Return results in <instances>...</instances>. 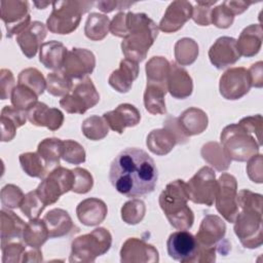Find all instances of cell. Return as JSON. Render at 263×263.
I'll use <instances>...</instances> for the list:
<instances>
[{
  "mask_svg": "<svg viewBox=\"0 0 263 263\" xmlns=\"http://www.w3.org/2000/svg\"><path fill=\"white\" fill-rule=\"evenodd\" d=\"M158 170L154 160L140 148H126L113 159L109 170L112 186L126 197H140L154 191Z\"/></svg>",
  "mask_w": 263,
  "mask_h": 263,
  "instance_id": "6da1fadb",
  "label": "cell"
},
{
  "mask_svg": "<svg viewBox=\"0 0 263 263\" xmlns=\"http://www.w3.org/2000/svg\"><path fill=\"white\" fill-rule=\"evenodd\" d=\"M262 116L243 117L238 123L225 126L221 133V146L227 156L234 161H247L258 154L262 145Z\"/></svg>",
  "mask_w": 263,
  "mask_h": 263,
  "instance_id": "7a4b0ae2",
  "label": "cell"
},
{
  "mask_svg": "<svg viewBox=\"0 0 263 263\" xmlns=\"http://www.w3.org/2000/svg\"><path fill=\"white\" fill-rule=\"evenodd\" d=\"M238 214L234 220V233L240 243L248 249L262 246V195L249 189L237 192Z\"/></svg>",
  "mask_w": 263,
  "mask_h": 263,
  "instance_id": "3957f363",
  "label": "cell"
},
{
  "mask_svg": "<svg viewBox=\"0 0 263 263\" xmlns=\"http://www.w3.org/2000/svg\"><path fill=\"white\" fill-rule=\"evenodd\" d=\"M127 35L121 42V50L125 59L142 62L149 48L158 36V26L146 13L126 12Z\"/></svg>",
  "mask_w": 263,
  "mask_h": 263,
  "instance_id": "277c9868",
  "label": "cell"
},
{
  "mask_svg": "<svg viewBox=\"0 0 263 263\" xmlns=\"http://www.w3.org/2000/svg\"><path fill=\"white\" fill-rule=\"evenodd\" d=\"M186 182L178 179L168 183L159 195V205L170 224L177 230H188L194 222V214L188 205Z\"/></svg>",
  "mask_w": 263,
  "mask_h": 263,
  "instance_id": "5b68a950",
  "label": "cell"
},
{
  "mask_svg": "<svg viewBox=\"0 0 263 263\" xmlns=\"http://www.w3.org/2000/svg\"><path fill=\"white\" fill-rule=\"evenodd\" d=\"M95 4L93 1L52 2V11L46 20V28L53 34H70L78 28L82 14Z\"/></svg>",
  "mask_w": 263,
  "mask_h": 263,
  "instance_id": "8992f818",
  "label": "cell"
},
{
  "mask_svg": "<svg viewBox=\"0 0 263 263\" xmlns=\"http://www.w3.org/2000/svg\"><path fill=\"white\" fill-rule=\"evenodd\" d=\"M112 245V235L104 227L93 229L91 232L76 237L71 245L70 262L89 263L97 257L106 254Z\"/></svg>",
  "mask_w": 263,
  "mask_h": 263,
  "instance_id": "52a82bcc",
  "label": "cell"
},
{
  "mask_svg": "<svg viewBox=\"0 0 263 263\" xmlns=\"http://www.w3.org/2000/svg\"><path fill=\"white\" fill-rule=\"evenodd\" d=\"M73 184L74 174L72 170L59 165L41 181L36 192L47 206L55 203L63 194L71 191Z\"/></svg>",
  "mask_w": 263,
  "mask_h": 263,
  "instance_id": "ba28073f",
  "label": "cell"
},
{
  "mask_svg": "<svg viewBox=\"0 0 263 263\" xmlns=\"http://www.w3.org/2000/svg\"><path fill=\"white\" fill-rule=\"evenodd\" d=\"M100 102V95L88 77L81 79L60 100V106L69 114H83Z\"/></svg>",
  "mask_w": 263,
  "mask_h": 263,
  "instance_id": "9c48e42d",
  "label": "cell"
},
{
  "mask_svg": "<svg viewBox=\"0 0 263 263\" xmlns=\"http://www.w3.org/2000/svg\"><path fill=\"white\" fill-rule=\"evenodd\" d=\"M186 186L189 200L197 204L213 205L217 192V180L212 167L205 165L199 168Z\"/></svg>",
  "mask_w": 263,
  "mask_h": 263,
  "instance_id": "30bf717a",
  "label": "cell"
},
{
  "mask_svg": "<svg viewBox=\"0 0 263 263\" xmlns=\"http://www.w3.org/2000/svg\"><path fill=\"white\" fill-rule=\"evenodd\" d=\"M217 211L223 218L233 223L238 214L237 204V181L228 173H223L217 180V192L215 196Z\"/></svg>",
  "mask_w": 263,
  "mask_h": 263,
  "instance_id": "8fae6325",
  "label": "cell"
},
{
  "mask_svg": "<svg viewBox=\"0 0 263 263\" xmlns=\"http://www.w3.org/2000/svg\"><path fill=\"white\" fill-rule=\"evenodd\" d=\"M252 87V81L248 69L233 67L226 70L219 80L221 96L230 101L238 100L246 96Z\"/></svg>",
  "mask_w": 263,
  "mask_h": 263,
  "instance_id": "7c38bea8",
  "label": "cell"
},
{
  "mask_svg": "<svg viewBox=\"0 0 263 263\" xmlns=\"http://www.w3.org/2000/svg\"><path fill=\"white\" fill-rule=\"evenodd\" d=\"M1 20L5 24L6 36L11 38L23 32L32 22L28 1H1Z\"/></svg>",
  "mask_w": 263,
  "mask_h": 263,
  "instance_id": "4fadbf2b",
  "label": "cell"
},
{
  "mask_svg": "<svg viewBox=\"0 0 263 263\" xmlns=\"http://www.w3.org/2000/svg\"><path fill=\"white\" fill-rule=\"evenodd\" d=\"M197 249L196 237L187 230L173 232L166 241L168 256L182 263H194Z\"/></svg>",
  "mask_w": 263,
  "mask_h": 263,
  "instance_id": "5bb4252c",
  "label": "cell"
},
{
  "mask_svg": "<svg viewBox=\"0 0 263 263\" xmlns=\"http://www.w3.org/2000/svg\"><path fill=\"white\" fill-rule=\"evenodd\" d=\"M96 67V57L86 48L74 47L68 50L62 71L73 79H84Z\"/></svg>",
  "mask_w": 263,
  "mask_h": 263,
  "instance_id": "9a60e30c",
  "label": "cell"
},
{
  "mask_svg": "<svg viewBox=\"0 0 263 263\" xmlns=\"http://www.w3.org/2000/svg\"><path fill=\"white\" fill-rule=\"evenodd\" d=\"M122 263H156L159 255L156 248L144 239L137 237L127 238L120 250Z\"/></svg>",
  "mask_w": 263,
  "mask_h": 263,
  "instance_id": "2e32d148",
  "label": "cell"
},
{
  "mask_svg": "<svg viewBox=\"0 0 263 263\" xmlns=\"http://www.w3.org/2000/svg\"><path fill=\"white\" fill-rule=\"evenodd\" d=\"M209 59L219 70L234 65L240 59L236 39L229 36L219 37L209 49Z\"/></svg>",
  "mask_w": 263,
  "mask_h": 263,
  "instance_id": "e0dca14e",
  "label": "cell"
},
{
  "mask_svg": "<svg viewBox=\"0 0 263 263\" xmlns=\"http://www.w3.org/2000/svg\"><path fill=\"white\" fill-rule=\"evenodd\" d=\"M193 6L189 1H173L166 8L159 22L158 29L164 33H175L179 31L192 16Z\"/></svg>",
  "mask_w": 263,
  "mask_h": 263,
  "instance_id": "ac0fdd59",
  "label": "cell"
},
{
  "mask_svg": "<svg viewBox=\"0 0 263 263\" xmlns=\"http://www.w3.org/2000/svg\"><path fill=\"white\" fill-rule=\"evenodd\" d=\"M103 117L107 121L109 127L118 134H123L126 127L138 125L141 120L140 111L137 107L128 103L120 104L114 110L105 112Z\"/></svg>",
  "mask_w": 263,
  "mask_h": 263,
  "instance_id": "d6986e66",
  "label": "cell"
},
{
  "mask_svg": "<svg viewBox=\"0 0 263 263\" xmlns=\"http://www.w3.org/2000/svg\"><path fill=\"white\" fill-rule=\"evenodd\" d=\"M46 37V27L39 21L32 22L23 32L16 36V42L22 49V52L28 58L32 59L36 55L43 40Z\"/></svg>",
  "mask_w": 263,
  "mask_h": 263,
  "instance_id": "ffe728a7",
  "label": "cell"
},
{
  "mask_svg": "<svg viewBox=\"0 0 263 263\" xmlns=\"http://www.w3.org/2000/svg\"><path fill=\"white\" fill-rule=\"evenodd\" d=\"M226 233L224 221L216 215L205 216L200 223L199 229L195 235L197 242L203 247H220L218 243Z\"/></svg>",
  "mask_w": 263,
  "mask_h": 263,
  "instance_id": "44dd1931",
  "label": "cell"
},
{
  "mask_svg": "<svg viewBox=\"0 0 263 263\" xmlns=\"http://www.w3.org/2000/svg\"><path fill=\"white\" fill-rule=\"evenodd\" d=\"M28 120L36 126H44L49 130L59 129L64 123V114L58 108H50L45 103L37 102L27 111Z\"/></svg>",
  "mask_w": 263,
  "mask_h": 263,
  "instance_id": "7402d4cb",
  "label": "cell"
},
{
  "mask_svg": "<svg viewBox=\"0 0 263 263\" xmlns=\"http://www.w3.org/2000/svg\"><path fill=\"white\" fill-rule=\"evenodd\" d=\"M139 64L128 59H123L119 63V67L114 70L108 79L109 85L116 91L125 93L129 91L133 82L139 75Z\"/></svg>",
  "mask_w": 263,
  "mask_h": 263,
  "instance_id": "603a6c76",
  "label": "cell"
},
{
  "mask_svg": "<svg viewBox=\"0 0 263 263\" xmlns=\"http://www.w3.org/2000/svg\"><path fill=\"white\" fill-rule=\"evenodd\" d=\"M108 208L106 203L97 197H89L80 201L76 208L78 220L85 226L100 225L106 219Z\"/></svg>",
  "mask_w": 263,
  "mask_h": 263,
  "instance_id": "cb8c5ba5",
  "label": "cell"
},
{
  "mask_svg": "<svg viewBox=\"0 0 263 263\" xmlns=\"http://www.w3.org/2000/svg\"><path fill=\"white\" fill-rule=\"evenodd\" d=\"M167 91L170 95L179 100L186 99L193 91V81L186 69L173 63L171 64L167 78Z\"/></svg>",
  "mask_w": 263,
  "mask_h": 263,
  "instance_id": "d4e9b609",
  "label": "cell"
},
{
  "mask_svg": "<svg viewBox=\"0 0 263 263\" xmlns=\"http://www.w3.org/2000/svg\"><path fill=\"white\" fill-rule=\"evenodd\" d=\"M28 120L27 111L20 110L13 106H4L1 110V141L9 142L16 134V129Z\"/></svg>",
  "mask_w": 263,
  "mask_h": 263,
  "instance_id": "484cf974",
  "label": "cell"
},
{
  "mask_svg": "<svg viewBox=\"0 0 263 263\" xmlns=\"http://www.w3.org/2000/svg\"><path fill=\"white\" fill-rule=\"evenodd\" d=\"M177 119L183 133L188 138L202 134L209 124L206 113L196 107H190L184 110Z\"/></svg>",
  "mask_w": 263,
  "mask_h": 263,
  "instance_id": "4316f807",
  "label": "cell"
},
{
  "mask_svg": "<svg viewBox=\"0 0 263 263\" xmlns=\"http://www.w3.org/2000/svg\"><path fill=\"white\" fill-rule=\"evenodd\" d=\"M43 221L48 229L50 238H59L68 235L73 231L75 225L67 211L63 209H52L43 217Z\"/></svg>",
  "mask_w": 263,
  "mask_h": 263,
  "instance_id": "83f0119b",
  "label": "cell"
},
{
  "mask_svg": "<svg viewBox=\"0 0 263 263\" xmlns=\"http://www.w3.org/2000/svg\"><path fill=\"white\" fill-rule=\"evenodd\" d=\"M263 31L260 24H252L246 27L236 40L237 49L240 55L252 58L256 55L262 45Z\"/></svg>",
  "mask_w": 263,
  "mask_h": 263,
  "instance_id": "f1b7e54d",
  "label": "cell"
},
{
  "mask_svg": "<svg viewBox=\"0 0 263 263\" xmlns=\"http://www.w3.org/2000/svg\"><path fill=\"white\" fill-rule=\"evenodd\" d=\"M67 47L57 40L44 42L39 49V61L47 69L59 71L62 69L66 54Z\"/></svg>",
  "mask_w": 263,
  "mask_h": 263,
  "instance_id": "f546056e",
  "label": "cell"
},
{
  "mask_svg": "<svg viewBox=\"0 0 263 263\" xmlns=\"http://www.w3.org/2000/svg\"><path fill=\"white\" fill-rule=\"evenodd\" d=\"M0 221L1 247L14 238L23 236L26 224L15 213L9 209H2L0 211Z\"/></svg>",
  "mask_w": 263,
  "mask_h": 263,
  "instance_id": "4dcf8cb0",
  "label": "cell"
},
{
  "mask_svg": "<svg viewBox=\"0 0 263 263\" xmlns=\"http://www.w3.org/2000/svg\"><path fill=\"white\" fill-rule=\"evenodd\" d=\"M178 144L175 136L166 128H156L151 130L146 139L148 149L156 155L162 156L168 154Z\"/></svg>",
  "mask_w": 263,
  "mask_h": 263,
  "instance_id": "1f68e13d",
  "label": "cell"
},
{
  "mask_svg": "<svg viewBox=\"0 0 263 263\" xmlns=\"http://www.w3.org/2000/svg\"><path fill=\"white\" fill-rule=\"evenodd\" d=\"M22 237L25 245L31 249H40L50 238L43 219L39 218L32 219L26 224Z\"/></svg>",
  "mask_w": 263,
  "mask_h": 263,
  "instance_id": "d6a6232c",
  "label": "cell"
},
{
  "mask_svg": "<svg viewBox=\"0 0 263 263\" xmlns=\"http://www.w3.org/2000/svg\"><path fill=\"white\" fill-rule=\"evenodd\" d=\"M171 63L163 57H152L146 64L147 83L157 84L167 88V78Z\"/></svg>",
  "mask_w": 263,
  "mask_h": 263,
  "instance_id": "836d02e7",
  "label": "cell"
},
{
  "mask_svg": "<svg viewBox=\"0 0 263 263\" xmlns=\"http://www.w3.org/2000/svg\"><path fill=\"white\" fill-rule=\"evenodd\" d=\"M36 152L44 160L49 172H51L60 164L63 152V140L58 138H46L38 144Z\"/></svg>",
  "mask_w": 263,
  "mask_h": 263,
  "instance_id": "e575fe53",
  "label": "cell"
},
{
  "mask_svg": "<svg viewBox=\"0 0 263 263\" xmlns=\"http://www.w3.org/2000/svg\"><path fill=\"white\" fill-rule=\"evenodd\" d=\"M166 92H167L166 87L153 84V83H147L144 91L145 109L153 115L165 114L166 108H165L164 97Z\"/></svg>",
  "mask_w": 263,
  "mask_h": 263,
  "instance_id": "d590c367",
  "label": "cell"
},
{
  "mask_svg": "<svg viewBox=\"0 0 263 263\" xmlns=\"http://www.w3.org/2000/svg\"><path fill=\"white\" fill-rule=\"evenodd\" d=\"M110 31V20L106 14L99 12H91L88 14L85 26L84 34L92 41L103 40Z\"/></svg>",
  "mask_w": 263,
  "mask_h": 263,
  "instance_id": "8d00e7d4",
  "label": "cell"
},
{
  "mask_svg": "<svg viewBox=\"0 0 263 263\" xmlns=\"http://www.w3.org/2000/svg\"><path fill=\"white\" fill-rule=\"evenodd\" d=\"M200 154L209 164L219 172L228 170L231 163V159L227 156L218 142H209L204 144L201 147Z\"/></svg>",
  "mask_w": 263,
  "mask_h": 263,
  "instance_id": "74e56055",
  "label": "cell"
},
{
  "mask_svg": "<svg viewBox=\"0 0 263 263\" xmlns=\"http://www.w3.org/2000/svg\"><path fill=\"white\" fill-rule=\"evenodd\" d=\"M198 52L197 42L188 37L179 39L174 47L175 60L179 66H189L193 64L198 57Z\"/></svg>",
  "mask_w": 263,
  "mask_h": 263,
  "instance_id": "f35d334b",
  "label": "cell"
},
{
  "mask_svg": "<svg viewBox=\"0 0 263 263\" xmlns=\"http://www.w3.org/2000/svg\"><path fill=\"white\" fill-rule=\"evenodd\" d=\"M23 171L32 178L44 179L50 172L37 152L22 153L18 157Z\"/></svg>",
  "mask_w": 263,
  "mask_h": 263,
  "instance_id": "ab89813d",
  "label": "cell"
},
{
  "mask_svg": "<svg viewBox=\"0 0 263 263\" xmlns=\"http://www.w3.org/2000/svg\"><path fill=\"white\" fill-rule=\"evenodd\" d=\"M73 88V82L62 70L48 73L46 76V90L53 97H65Z\"/></svg>",
  "mask_w": 263,
  "mask_h": 263,
  "instance_id": "60d3db41",
  "label": "cell"
},
{
  "mask_svg": "<svg viewBox=\"0 0 263 263\" xmlns=\"http://www.w3.org/2000/svg\"><path fill=\"white\" fill-rule=\"evenodd\" d=\"M109 125L105 118L98 115H91L83 120L81 125L82 134L91 141L103 140L109 134Z\"/></svg>",
  "mask_w": 263,
  "mask_h": 263,
  "instance_id": "b9f144b4",
  "label": "cell"
},
{
  "mask_svg": "<svg viewBox=\"0 0 263 263\" xmlns=\"http://www.w3.org/2000/svg\"><path fill=\"white\" fill-rule=\"evenodd\" d=\"M17 84H23L31 88L38 97L46 89V79L36 68H27L22 70L17 76Z\"/></svg>",
  "mask_w": 263,
  "mask_h": 263,
  "instance_id": "7bdbcfd3",
  "label": "cell"
},
{
  "mask_svg": "<svg viewBox=\"0 0 263 263\" xmlns=\"http://www.w3.org/2000/svg\"><path fill=\"white\" fill-rule=\"evenodd\" d=\"M10 100L13 107L28 111L38 102V96L31 88L23 84H17L11 92Z\"/></svg>",
  "mask_w": 263,
  "mask_h": 263,
  "instance_id": "ee69618b",
  "label": "cell"
},
{
  "mask_svg": "<svg viewBox=\"0 0 263 263\" xmlns=\"http://www.w3.org/2000/svg\"><path fill=\"white\" fill-rule=\"evenodd\" d=\"M146 213V205L141 199H132L126 201L121 208V219L128 225L140 223Z\"/></svg>",
  "mask_w": 263,
  "mask_h": 263,
  "instance_id": "f6af8a7d",
  "label": "cell"
},
{
  "mask_svg": "<svg viewBox=\"0 0 263 263\" xmlns=\"http://www.w3.org/2000/svg\"><path fill=\"white\" fill-rule=\"evenodd\" d=\"M45 208L46 205L42 202L35 189L25 195L20 210L29 220H32L37 219Z\"/></svg>",
  "mask_w": 263,
  "mask_h": 263,
  "instance_id": "bcb514c9",
  "label": "cell"
},
{
  "mask_svg": "<svg viewBox=\"0 0 263 263\" xmlns=\"http://www.w3.org/2000/svg\"><path fill=\"white\" fill-rule=\"evenodd\" d=\"M86 154L82 145L74 140L63 141L62 159L71 164H80L85 161Z\"/></svg>",
  "mask_w": 263,
  "mask_h": 263,
  "instance_id": "7dc6e473",
  "label": "cell"
},
{
  "mask_svg": "<svg viewBox=\"0 0 263 263\" xmlns=\"http://www.w3.org/2000/svg\"><path fill=\"white\" fill-rule=\"evenodd\" d=\"M1 203L4 209H16L20 208L25 194L20 187L13 184H7L1 189Z\"/></svg>",
  "mask_w": 263,
  "mask_h": 263,
  "instance_id": "c3c4849f",
  "label": "cell"
},
{
  "mask_svg": "<svg viewBox=\"0 0 263 263\" xmlns=\"http://www.w3.org/2000/svg\"><path fill=\"white\" fill-rule=\"evenodd\" d=\"M72 172L74 174V184L71 191L78 194L89 192L93 186V178L91 174L82 167H75Z\"/></svg>",
  "mask_w": 263,
  "mask_h": 263,
  "instance_id": "681fc988",
  "label": "cell"
},
{
  "mask_svg": "<svg viewBox=\"0 0 263 263\" xmlns=\"http://www.w3.org/2000/svg\"><path fill=\"white\" fill-rule=\"evenodd\" d=\"M234 14L231 10L222 2L220 5L214 7L211 13V24L220 29L229 28L234 21Z\"/></svg>",
  "mask_w": 263,
  "mask_h": 263,
  "instance_id": "f907efd6",
  "label": "cell"
},
{
  "mask_svg": "<svg viewBox=\"0 0 263 263\" xmlns=\"http://www.w3.org/2000/svg\"><path fill=\"white\" fill-rule=\"evenodd\" d=\"M217 3V0L213 1H196L195 6L192 9V20L199 26L211 25L212 6Z\"/></svg>",
  "mask_w": 263,
  "mask_h": 263,
  "instance_id": "816d5d0a",
  "label": "cell"
},
{
  "mask_svg": "<svg viewBox=\"0 0 263 263\" xmlns=\"http://www.w3.org/2000/svg\"><path fill=\"white\" fill-rule=\"evenodd\" d=\"M2 263L23 262L26 247L21 242H7L1 247Z\"/></svg>",
  "mask_w": 263,
  "mask_h": 263,
  "instance_id": "f5cc1de1",
  "label": "cell"
},
{
  "mask_svg": "<svg viewBox=\"0 0 263 263\" xmlns=\"http://www.w3.org/2000/svg\"><path fill=\"white\" fill-rule=\"evenodd\" d=\"M15 79L12 72L8 69L0 71V98L1 100L10 99L11 92L15 87Z\"/></svg>",
  "mask_w": 263,
  "mask_h": 263,
  "instance_id": "db71d44e",
  "label": "cell"
},
{
  "mask_svg": "<svg viewBox=\"0 0 263 263\" xmlns=\"http://www.w3.org/2000/svg\"><path fill=\"white\" fill-rule=\"evenodd\" d=\"M249 178L255 183H262V155L256 154L249 159L247 164Z\"/></svg>",
  "mask_w": 263,
  "mask_h": 263,
  "instance_id": "11a10c76",
  "label": "cell"
},
{
  "mask_svg": "<svg viewBox=\"0 0 263 263\" xmlns=\"http://www.w3.org/2000/svg\"><path fill=\"white\" fill-rule=\"evenodd\" d=\"M110 32L116 37L125 38L127 35L126 27V13L123 11L118 12L110 22Z\"/></svg>",
  "mask_w": 263,
  "mask_h": 263,
  "instance_id": "9f6ffc18",
  "label": "cell"
},
{
  "mask_svg": "<svg viewBox=\"0 0 263 263\" xmlns=\"http://www.w3.org/2000/svg\"><path fill=\"white\" fill-rule=\"evenodd\" d=\"M163 127L166 128L167 130H170L175 136L178 144H185L188 142L189 138L183 133L182 128L180 127V125L178 123L177 117L167 116L166 119L163 121Z\"/></svg>",
  "mask_w": 263,
  "mask_h": 263,
  "instance_id": "6f0895ef",
  "label": "cell"
},
{
  "mask_svg": "<svg viewBox=\"0 0 263 263\" xmlns=\"http://www.w3.org/2000/svg\"><path fill=\"white\" fill-rule=\"evenodd\" d=\"M133 4H135V2H130V1H98L96 2L97 7L105 12H111L113 10H124L127 9L129 6H132Z\"/></svg>",
  "mask_w": 263,
  "mask_h": 263,
  "instance_id": "680465c9",
  "label": "cell"
},
{
  "mask_svg": "<svg viewBox=\"0 0 263 263\" xmlns=\"http://www.w3.org/2000/svg\"><path fill=\"white\" fill-rule=\"evenodd\" d=\"M263 63L261 61L253 64L249 69V74L252 81V86L254 87H262L263 85V72H262Z\"/></svg>",
  "mask_w": 263,
  "mask_h": 263,
  "instance_id": "91938a15",
  "label": "cell"
},
{
  "mask_svg": "<svg viewBox=\"0 0 263 263\" xmlns=\"http://www.w3.org/2000/svg\"><path fill=\"white\" fill-rule=\"evenodd\" d=\"M225 5L231 10V12L236 15V14H240L243 11H246L249 6L251 4H253L254 2H249V1H232V0H227L224 1Z\"/></svg>",
  "mask_w": 263,
  "mask_h": 263,
  "instance_id": "94428289",
  "label": "cell"
},
{
  "mask_svg": "<svg viewBox=\"0 0 263 263\" xmlns=\"http://www.w3.org/2000/svg\"><path fill=\"white\" fill-rule=\"evenodd\" d=\"M42 260V252L40 249H32L30 251H26L23 258V262H41Z\"/></svg>",
  "mask_w": 263,
  "mask_h": 263,
  "instance_id": "6125c7cd",
  "label": "cell"
},
{
  "mask_svg": "<svg viewBox=\"0 0 263 263\" xmlns=\"http://www.w3.org/2000/svg\"><path fill=\"white\" fill-rule=\"evenodd\" d=\"M50 4H52V3H50V2H34V5L38 8V9H44L46 6H48V5H50Z\"/></svg>",
  "mask_w": 263,
  "mask_h": 263,
  "instance_id": "be15d7a7",
  "label": "cell"
}]
</instances>
